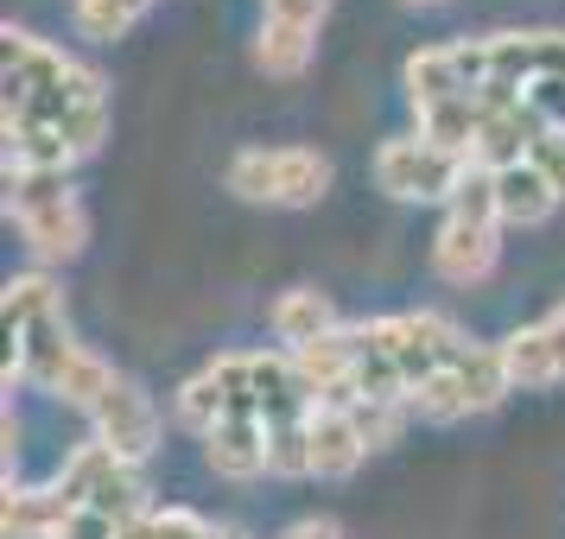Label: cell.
<instances>
[{
    "label": "cell",
    "mask_w": 565,
    "mask_h": 539,
    "mask_svg": "<svg viewBox=\"0 0 565 539\" xmlns=\"http://www.w3.org/2000/svg\"><path fill=\"white\" fill-rule=\"evenodd\" d=\"M230 191L242 204L306 209L331 191V159L311 147H248L230 159Z\"/></svg>",
    "instance_id": "1"
},
{
    "label": "cell",
    "mask_w": 565,
    "mask_h": 539,
    "mask_svg": "<svg viewBox=\"0 0 565 539\" xmlns=\"http://www.w3.org/2000/svg\"><path fill=\"white\" fill-rule=\"evenodd\" d=\"M463 172H470V159L438 153L426 140H382L375 147V184L387 197H401V204H438V197L451 204Z\"/></svg>",
    "instance_id": "2"
},
{
    "label": "cell",
    "mask_w": 565,
    "mask_h": 539,
    "mask_svg": "<svg viewBox=\"0 0 565 539\" xmlns=\"http://www.w3.org/2000/svg\"><path fill=\"white\" fill-rule=\"evenodd\" d=\"M369 336L382 343L387 356L401 362V375L407 387L433 381L438 368H451L463 349V336L451 317H438V311H401V317H369Z\"/></svg>",
    "instance_id": "3"
},
{
    "label": "cell",
    "mask_w": 565,
    "mask_h": 539,
    "mask_svg": "<svg viewBox=\"0 0 565 539\" xmlns=\"http://www.w3.org/2000/svg\"><path fill=\"white\" fill-rule=\"evenodd\" d=\"M89 419H96V438H103L115 457H128V463L153 457V444H159V412H153V400H147L134 381H115V387H108L103 407L89 412Z\"/></svg>",
    "instance_id": "4"
},
{
    "label": "cell",
    "mask_w": 565,
    "mask_h": 539,
    "mask_svg": "<svg viewBox=\"0 0 565 539\" xmlns=\"http://www.w3.org/2000/svg\"><path fill=\"white\" fill-rule=\"evenodd\" d=\"M495 255H502V241L489 223H463V216H445V229L433 241V267L445 273L451 285H477L495 273Z\"/></svg>",
    "instance_id": "5"
},
{
    "label": "cell",
    "mask_w": 565,
    "mask_h": 539,
    "mask_svg": "<svg viewBox=\"0 0 565 539\" xmlns=\"http://www.w3.org/2000/svg\"><path fill=\"white\" fill-rule=\"evenodd\" d=\"M20 235H26V248L39 260H77L83 241H89V216H83L77 197H52V204H32L13 216Z\"/></svg>",
    "instance_id": "6"
},
{
    "label": "cell",
    "mask_w": 565,
    "mask_h": 539,
    "mask_svg": "<svg viewBox=\"0 0 565 539\" xmlns=\"http://www.w3.org/2000/svg\"><path fill=\"white\" fill-rule=\"evenodd\" d=\"M401 83H407V103L419 108V115L438 108V103H463V96H470L463 64H458V45H426V52H413L407 71H401Z\"/></svg>",
    "instance_id": "7"
},
{
    "label": "cell",
    "mask_w": 565,
    "mask_h": 539,
    "mask_svg": "<svg viewBox=\"0 0 565 539\" xmlns=\"http://www.w3.org/2000/svg\"><path fill=\"white\" fill-rule=\"evenodd\" d=\"M362 457H369V444H362V432L350 425V412H337V407L311 412V476L343 483V476H356Z\"/></svg>",
    "instance_id": "8"
},
{
    "label": "cell",
    "mask_w": 565,
    "mask_h": 539,
    "mask_svg": "<svg viewBox=\"0 0 565 539\" xmlns=\"http://www.w3.org/2000/svg\"><path fill=\"white\" fill-rule=\"evenodd\" d=\"M204 457H210L216 476L248 483V476L267 470V425H260V419H223V425L204 438Z\"/></svg>",
    "instance_id": "9"
},
{
    "label": "cell",
    "mask_w": 565,
    "mask_h": 539,
    "mask_svg": "<svg viewBox=\"0 0 565 539\" xmlns=\"http://www.w3.org/2000/svg\"><path fill=\"white\" fill-rule=\"evenodd\" d=\"M71 502L52 488H13L7 483V514H0V533L7 539H57V527L71 520Z\"/></svg>",
    "instance_id": "10"
},
{
    "label": "cell",
    "mask_w": 565,
    "mask_h": 539,
    "mask_svg": "<svg viewBox=\"0 0 565 539\" xmlns=\"http://www.w3.org/2000/svg\"><path fill=\"white\" fill-rule=\"evenodd\" d=\"M495 191H502V223H521V229H534V223H546L559 209V191L546 184V172H540L534 159L495 172Z\"/></svg>",
    "instance_id": "11"
},
{
    "label": "cell",
    "mask_w": 565,
    "mask_h": 539,
    "mask_svg": "<svg viewBox=\"0 0 565 539\" xmlns=\"http://www.w3.org/2000/svg\"><path fill=\"white\" fill-rule=\"evenodd\" d=\"M477 133H483V108H477V96H463V103H438V108L419 115V140L438 147V153L470 159L477 153Z\"/></svg>",
    "instance_id": "12"
},
{
    "label": "cell",
    "mask_w": 565,
    "mask_h": 539,
    "mask_svg": "<svg viewBox=\"0 0 565 539\" xmlns=\"http://www.w3.org/2000/svg\"><path fill=\"white\" fill-rule=\"evenodd\" d=\"M115 381H121V375H115L103 356H89V349H77V343H71V356L57 362V375H52L45 387H52L57 400H71V407L96 412V407H103V394H108Z\"/></svg>",
    "instance_id": "13"
},
{
    "label": "cell",
    "mask_w": 565,
    "mask_h": 539,
    "mask_svg": "<svg viewBox=\"0 0 565 539\" xmlns=\"http://www.w3.org/2000/svg\"><path fill=\"white\" fill-rule=\"evenodd\" d=\"M337 331V311L324 292H311V285H299V292H286L280 305H274V336L280 343H292V349H306V343H318V336Z\"/></svg>",
    "instance_id": "14"
},
{
    "label": "cell",
    "mask_w": 565,
    "mask_h": 539,
    "mask_svg": "<svg viewBox=\"0 0 565 539\" xmlns=\"http://www.w3.org/2000/svg\"><path fill=\"white\" fill-rule=\"evenodd\" d=\"M77 159L83 153L57 128H20V133H7V172H57V179H64Z\"/></svg>",
    "instance_id": "15"
},
{
    "label": "cell",
    "mask_w": 565,
    "mask_h": 539,
    "mask_svg": "<svg viewBox=\"0 0 565 539\" xmlns=\"http://www.w3.org/2000/svg\"><path fill=\"white\" fill-rule=\"evenodd\" d=\"M311 45H318V32L311 26H286V20H267L255 39V64L267 77H299L311 64Z\"/></svg>",
    "instance_id": "16"
},
{
    "label": "cell",
    "mask_w": 565,
    "mask_h": 539,
    "mask_svg": "<svg viewBox=\"0 0 565 539\" xmlns=\"http://www.w3.org/2000/svg\"><path fill=\"white\" fill-rule=\"evenodd\" d=\"M502 362H509V381L514 387H553L559 381V362H553V331L534 324V331H514L502 343Z\"/></svg>",
    "instance_id": "17"
},
{
    "label": "cell",
    "mask_w": 565,
    "mask_h": 539,
    "mask_svg": "<svg viewBox=\"0 0 565 539\" xmlns=\"http://www.w3.org/2000/svg\"><path fill=\"white\" fill-rule=\"evenodd\" d=\"M489 83H509L527 96L540 83V32H495L489 39Z\"/></svg>",
    "instance_id": "18"
},
{
    "label": "cell",
    "mask_w": 565,
    "mask_h": 539,
    "mask_svg": "<svg viewBox=\"0 0 565 539\" xmlns=\"http://www.w3.org/2000/svg\"><path fill=\"white\" fill-rule=\"evenodd\" d=\"M0 311H7V336H20L32 324H45V317H64V299H57V285L45 273H20V280H7Z\"/></svg>",
    "instance_id": "19"
},
{
    "label": "cell",
    "mask_w": 565,
    "mask_h": 539,
    "mask_svg": "<svg viewBox=\"0 0 565 539\" xmlns=\"http://www.w3.org/2000/svg\"><path fill=\"white\" fill-rule=\"evenodd\" d=\"M83 508L108 514V520H121V527H128V520H140V514H147V483H140V463L121 457V463L103 476V483H96V495H89Z\"/></svg>",
    "instance_id": "20"
},
{
    "label": "cell",
    "mask_w": 565,
    "mask_h": 539,
    "mask_svg": "<svg viewBox=\"0 0 565 539\" xmlns=\"http://www.w3.org/2000/svg\"><path fill=\"white\" fill-rule=\"evenodd\" d=\"M179 419L184 425H191V432H216V425H223V419H235V400H230V387L216 381V375H191V381L179 387Z\"/></svg>",
    "instance_id": "21"
},
{
    "label": "cell",
    "mask_w": 565,
    "mask_h": 539,
    "mask_svg": "<svg viewBox=\"0 0 565 539\" xmlns=\"http://www.w3.org/2000/svg\"><path fill=\"white\" fill-rule=\"evenodd\" d=\"M407 407L419 412V419H433V425H451V419H470V394H463V381H458V368H438L433 381H419V387H407Z\"/></svg>",
    "instance_id": "22"
},
{
    "label": "cell",
    "mask_w": 565,
    "mask_h": 539,
    "mask_svg": "<svg viewBox=\"0 0 565 539\" xmlns=\"http://www.w3.org/2000/svg\"><path fill=\"white\" fill-rule=\"evenodd\" d=\"M115 463H121V457L108 451L103 438H96V444H77V451L64 457V476H57V495H64L71 508H83V502L96 495V483H103V476L115 470Z\"/></svg>",
    "instance_id": "23"
},
{
    "label": "cell",
    "mask_w": 565,
    "mask_h": 539,
    "mask_svg": "<svg viewBox=\"0 0 565 539\" xmlns=\"http://www.w3.org/2000/svg\"><path fill=\"white\" fill-rule=\"evenodd\" d=\"M267 476H311V419L267 425Z\"/></svg>",
    "instance_id": "24"
},
{
    "label": "cell",
    "mask_w": 565,
    "mask_h": 539,
    "mask_svg": "<svg viewBox=\"0 0 565 539\" xmlns=\"http://www.w3.org/2000/svg\"><path fill=\"white\" fill-rule=\"evenodd\" d=\"M147 7H153V0H77V32L108 45V39H121Z\"/></svg>",
    "instance_id": "25"
},
{
    "label": "cell",
    "mask_w": 565,
    "mask_h": 539,
    "mask_svg": "<svg viewBox=\"0 0 565 539\" xmlns=\"http://www.w3.org/2000/svg\"><path fill=\"white\" fill-rule=\"evenodd\" d=\"M451 216H463V223H502V191H495V172L489 165H470L458 184V197H451Z\"/></svg>",
    "instance_id": "26"
},
{
    "label": "cell",
    "mask_w": 565,
    "mask_h": 539,
    "mask_svg": "<svg viewBox=\"0 0 565 539\" xmlns=\"http://www.w3.org/2000/svg\"><path fill=\"white\" fill-rule=\"evenodd\" d=\"M407 400H356L350 407V425L362 432V444L375 451V444H394V432H401V419H407Z\"/></svg>",
    "instance_id": "27"
},
{
    "label": "cell",
    "mask_w": 565,
    "mask_h": 539,
    "mask_svg": "<svg viewBox=\"0 0 565 539\" xmlns=\"http://www.w3.org/2000/svg\"><path fill=\"white\" fill-rule=\"evenodd\" d=\"M57 133H64L83 159H89L96 147H103V133H108V103H77L71 115H64V128H57Z\"/></svg>",
    "instance_id": "28"
},
{
    "label": "cell",
    "mask_w": 565,
    "mask_h": 539,
    "mask_svg": "<svg viewBox=\"0 0 565 539\" xmlns=\"http://www.w3.org/2000/svg\"><path fill=\"white\" fill-rule=\"evenodd\" d=\"M324 13H331V0H267V20H286V26H324Z\"/></svg>",
    "instance_id": "29"
},
{
    "label": "cell",
    "mask_w": 565,
    "mask_h": 539,
    "mask_svg": "<svg viewBox=\"0 0 565 539\" xmlns=\"http://www.w3.org/2000/svg\"><path fill=\"white\" fill-rule=\"evenodd\" d=\"M57 539H121V520H108V514H96V508H77L57 527Z\"/></svg>",
    "instance_id": "30"
},
{
    "label": "cell",
    "mask_w": 565,
    "mask_h": 539,
    "mask_svg": "<svg viewBox=\"0 0 565 539\" xmlns=\"http://www.w3.org/2000/svg\"><path fill=\"white\" fill-rule=\"evenodd\" d=\"M534 165L546 172V184H553V191L565 197V128H553V133H546V140L534 147Z\"/></svg>",
    "instance_id": "31"
},
{
    "label": "cell",
    "mask_w": 565,
    "mask_h": 539,
    "mask_svg": "<svg viewBox=\"0 0 565 539\" xmlns=\"http://www.w3.org/2000/svg\"><path fill=\"white\" fill-rule=\"evenodd\" d=\"M280 539H343V533H337V520H299V527H286Z\"/></svg>",
    "instance_id": "32"
},
{
    "label": "cell",
    "mask_w": 565,
    "mask_h": 539,
    "mask_svg": "<svg viewBox=\"0 0 565 539\" xmlns=\"http://www.w3.org/2000/svg\"><path fill=\"white\" fill-rule=\"evenodd\" d=\"M546 331H553V362H559V381H565V317H546Z\"/></svg>",
    "instance_id": "33"
},
{
    "label": "cell",
    "mask_w": 565,
    "mask_h": 539,
    "mask_svg": "<svg viewBox=\"0 0 565 539\" xmlns=\"http://www.w3.org/2000/svg\"><path fill=\"white\" fill-rule=\"evenodd\" d=\"M216 539H242V533H230V527H216Z\"/></svg>",
    "instance_id": "34"
},
{
    "label": "cell",
    "mask_w": 565,
    "mask_h": 539,
    "mask_svg": "<svg viewBox=\"0 0 565 539\" xmlns=\"http://www.w3.org/2000/svg\"><path fill=\"white\" fill-rule=\"evenodd\" d=\"M407 7H438V0H407Z\"/></svg>",
    "instance_id": "35"
},
{
    "label": "cell",
    "mask_w": 565,
    "mask_h": 539,
    "mask_svg": "<svg viewBox=\"0 0 565 539\" xmlns=\"http://www.w3.org/2000/svg\"><path fill=\"white\" fill-rule=\"evenodd\" d=\"M559 317H565V305H559Z\"/></svg>",
    "instance_id": "36"
}]
</instances>
